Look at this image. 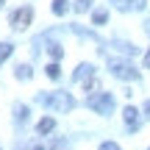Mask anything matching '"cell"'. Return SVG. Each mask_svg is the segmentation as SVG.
I'll use <instances>...</instances> for the list:
<instances>
[{
    "label": "cell",
    "mask_w": 150,
    "mask_h": 150,
    "mask_svg": "<svg viewBox=\"0 0 150 150\" xmlns=\"http://www.w3.org/2000/svg\"><path fill=\"white\" fill-rule=\"evenodd\" d=\"M36 100H39V103H45V106H50L53 111H59V114L70 111V108L75 106V103H72V97L67 95V92H53V95H39Z\"/></svg>",
    "instance_id": "cell-1"
},
{
    "label": "cell",
    "mask_w": 150,
    "mask_h": 150,
    "mask_svg": "<svg viewBox=\"0 0 150 150\" xmlns=\"http://www.w3.org/2000/svg\"><path fill=\"white\" fill-rule=\"evenodd\" d=\"M108 70H111V75L120 78V81H136V78H139V72H136L134 64L120 61V59H108Z\"/></svg>",
    "instance_id": "cell-2"
},
{
    "label": "cell",
    "mask_w": 150,
    "mask_h": 150,
    "mask_svg": "<svg viewBox=\"0 0 150 150\" xmlns=\"http://www.w3.org/2000/svg\"><path fill=\"white\" fill-rule=\"evenodd\" d=\"M89 108H92V111H97V114H111V108H114V97L108 95V92L92 95V97H89Z\"/></svg>",
    "instance_id": "cell-3"
},
{
    "label": "cell",
    "mask_w": 150,
    "mask_h": 150,
    "mask_svg": "<svg viewBox=\"0 0 150 150\" xmlns=\"http://www.w3.org/2000/svg\"><path fill=\"white\" fill-rule=\"evenodd\" d=\"M31 17H33L31 6H22V8L11 11V28H14V31H25V28L31 25Z\"/></svg>",
    "instance_id": "cell-4"
},
{
    "label": "cell",
    "mask_w": 150,
    "mask_h": 150,
    "mask_svg": "<svg viewBox=\"0 0 150 150\" xmlns=\"http://www.w3.org/2000/svg\"><path fill=\"white\" fill-rule=\"evenodd\" d=\"M114 3V8H120V11H142L147 6V0H111Z\"/></svg>",
    "instance_id": "cell-5"
},
{
    "label": "cell",
    "mask_w": 150,
    "mask_h": 150,
    "mask_svg": "<svg viewBox=\"0 0 150 150\" xmlns=\"http://www.w3.org/2000/svg\"><path fill=\"white\" fill-rule=\"evenodd\" d=\"M92 75H95V67H92V64H78V70H75V75H72V81H75V83H86Z\"/></svg>",
    "instance_id": "cell-6"
},
{
    "label": "cell",
    "mask_w": 150,
    "mask_h": 150,
    "mask_svg": "<svg viewBox=\"0 0 150 150\" xmlns=\"http://www.w3.org/2000/svg\"><path fill=\"white\" fill-rule=\"evenodd\" d=\"M122 117H125V125H128L131 131H136V128H139V111H136L134 106H125Z\"/></svg>",
    "instance_id": "cell-7"
},
{
    "label": "cell",
    "mask_w": 150,
    "mask_h": 150,
    "mask_svg": "<svg viewBox=\"0 0 150 150\" xmlns=\"http://www.w3.org/2000/svg\"><path fill=\"white\" fill-rule=\"evenodd\" d=\"M53 128H56V120H53V117H45V120H39V125H36V131H39L42 136H45V134H50Z\"/></svg>",
    "instance_id": "cell-8"
},
{
    "label": "cell",
    "mask_w": 150,
    "mask_h": 150,
    "mask_svg": "<svg viewBox=\"0 0 150 150\" xmlns=\"http://www.w3.org/2000/svg\"><path fill=\"white\" fill-rule=\"evenodd\" d=\"M67 8H70V0H53V14H67Z\"/></svg>",
    "instance_id": "cell-9"
},
{
    "label": "cell",
    "mask_w": 150,
    "mask_h": 150,
    "mask_svg": "<svg viewBox=\"0 0 150 150\" xmlns=\"http://www.w3.org/2000/svg\"><path fill=\"white\" fill-rule=\"evenodd\" d=\"M17 78H20V81H28V78H31V75H33V70H31V67H28V64H20V67H17Z\"/></svg>",
    "instance_id": "cell-10"
},
{
    "label": "cell",
    "mask_w": 150,
    "mask_h": 150,
    "mask_svg": "<svg viewBox=\"0 0 150 150\" xmlns=\"http://www.w3.org/2000/svg\"><path fill=\"white\" fill-rule=\"evenodd\" d=\"M92 20H95V25H106V20H108V11H106V8H97Z\"/></svg>",
    "instance_id": "cell-11"
},
{
    "label": "cell",
    "mask_w": 150,
    "mask_h": 150,
    "mask_svg": "<svg viewBox=\"0 0 150 150\" xmlns=\"http://www.w3.org/2000/svg\"><path fill=\"white\" fill-rule=\"evenodd\" d=\"M11 50H14V45L11 42H0V61H6L11 56Z\"/></svg>",
    "instance_id": "cell-12"
},
{
    "label": "cell",
    "mask_w": 150,
    "mask_h": 150,
    "mask_svg": "<svg viewBox=\"0 0 150 150\" xmlns=\"http://www.w3.org/2000/svg\"><path fill=\"white\" fill-rule=\"evenodd\" d=\"M45 72H47V78H53V81H56V78L61 75V67L53 61V64H47V67H45Z\"/></svg>",
    "instance_id": "cell-13"
},
{
    "label": "cell",
    "mask_w": 150,
    "mask_h": 150,
    "mask_svg": "<svg viewBox=\"0 0 150 150\" xmlns=\"http://www.w3.org/2000/svg\"><path fill=\"white\" fill-rule=\"evenodd\" d=\"M47 53H50V56H53V59H56V61H59V59H61V56H64V50H61V45H47Z\"/></svg>",
    "instance_id": "cell-14"
},
{
    "label": "cell",
    "mask_w": 150,
    "mask_h": 150,
    "mask_svg": "<svg viewBox=\"0 0 150 150\" xmlns=\"http://www.w3.org/2000/svg\"><path fill=\"white\" fill-rule=\"evenodd\" d=\"M89 8H92V0H75V11L83 14V11H89Z\"/></svg>",
    "instance_id": "cell-15"
},
{
    "label": "cell",
    "mask_w": 150,
    "mask_h": 150,
    "mask_svg": "<svg viewBox=\"0 0 150 150\" xmlns=\"http://www.w3.org/2000/svg\"><path fill=\"white\" fill-rule=\"evenodd\" d=\"M28 120V106H17V122H25Z\"/></svg>",
    "instance_id": "cell-16"
},
{
    "label": "cell",
    "mask_w": 150,
    "mask_h": 150,
    "mask_svg": "<svg viewBox=\"0 0 150 150\" xmlns=\"http://www.w3.org/2000/svg\"><path fill=\"white\" fill-rule=\"evenodd\" d=\"M120 50H122V53H128V56H136V47L134 45H117Z\"/></svg>",
    "instance_id": "cell-17"
},
{
    "label": "cell",
    "mask_w": 150,
    "mask_h": 150,
    "mask_svg": "<svg viewBox=\"0 0 150 150\" xmlns=\"http://www.w3.org/2000/svg\"><path fill=\"white\" fill-rule=\"evenodd\" d=\"M83 86H86V92H95V89H97V86H100V83H97V81H95V78H89V81H86V83H83Z\"/></svg>",
    "instance_id": "cell-18"
},
{
    "label": "cell",
    "mask_w": 150,
    "mask_h": 150,
    "mask_svg": "<svg viewBox=\"0 0 150 150\" xmlns=\"http://www.w3.org/2000/svg\"><path fill=\"white\" fill-rule=\"evenodd\" d=\"M100 150H120V145H117V142H103Z\"/></svg>",
    "instance_id": "cell-19"
},
{
    "label": "cell",
    "mask_w": 150,
    "mask_h": 150,
    "mask_svg": "<svg viewBox=\"0 0 150 150\" xmlns=\"http://www.w3.org/2000/svg\"><path fill=\"white\" fill-rule=\"evenodd\" d=\"M145 117H147V120H150V100H147V103H145Z\"/></svg>",
    "instance_id": "cell-20"
},
{
    "label": "cell",
    "mask_w": 150,
    "mask_h": 150,
    "mask_svg": "<svg viewBox=\"0 0 150 150\" xmlns=\"http://www.w3.org/2000/svg\"><path fill=\"white\" fill-rule=\"evenodd\" d=\"M145 67L150 70V50H147V56H145Z\"/></svg>",
    "instance_id": "cell-21"
},
{
    "label": "cell",
    "mask_w": 150,
    "mask_h": 150,
    "mask_svg": "<svg viewBox=\"0 0 150 150\" xmlns=\"http://www.w3.org/2000/svg\"><path fill=\"white\" fill-rule=\"evenodd\" d=\"M3 6H6V0H0V8H3Z\"/></svg>",
    "instance_id": "cell-22"
},
{
    "label": "cell",
    "mask_w": 150,
    "mask_h": 150,
    "mask_svg": "<svg viewBox=\"0 0 150 150\" xmlns=\"http://www.w3.org/2000/svg\"><path fill=\"white\" fill-rule=\"evenodd\" d=\"M17 150H20V147H17Z\"/></svg>",
    "instance_id": "cell-23"
}]
</instances>
